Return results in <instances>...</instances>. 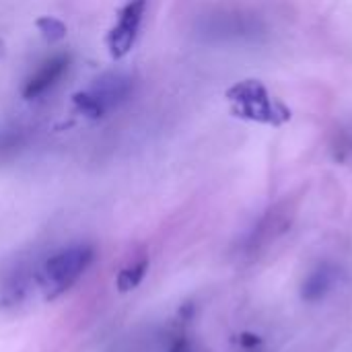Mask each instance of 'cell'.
<instances>
[{
	"instance_id": "obj_1",
	"label": "cell",
	"mask_w": 352,
	"mask_h": 352,
	"mask_svg": "<svg viewBox=\"0 0 352 352\" xmlns=\"http://www.w3.org/2000/svg\"><path fill=\"white\" fill-rule=\"evenodd\" d=\"M93 260L95 250L87 243H76L50 256L37 272V285L43 291V299L54 301L64 295L87 272Z\"/></svg>"
},
{
	"instance_id": "obj_7",
	"label": "cell",
	"mask_w": 352,
	"mask_h": 352,
	"mask_svg": "<svg viewBox=\"0 0 352 352\" xmlns=\"http://www.w3.org/2000/svg\"><path fill=\"white\" fill-rule=\"evenodd\" d=\"M146 270H148V260H146V258H142V260H138V262L126 266V268L118 274V280H116L118 291H120V293H130V291H134V289L142 283V278L146 276Z\"/></svg>"
},
{
	"instance_id": "obj_8",
	"label": "cell",
	"mask_w": 352,
	"mask_h": 352,
	"mask_svg": "<svg viewBox=\"0 0 352 352\" xmlns=\"http://www.w3.org/2000/svg\"><path fill=\"white\" fill-rule=\"evenodd\" d=\"M37 29L47 41H60L66 37V25L56 16H41L37 21Z\"/></svg>"
},
{
	"instance_id": "obj_4",
	"label": "cell",
	"mask_w": 352,
	"mask_h": 352,
	"mask_svg": "<svg viewBox=\"0 0 352 352\" xmlns=\"http://www.w3.org/2000/svg\"><path fill=\"white\" fill-rule=\"evenodd\" d=\"M144 10H146V0H128L124 4L116 25L107 33V50L111 58H124L134 47Z\"/></svg>"
},
{
	"instance_id": "obj_6",
	"label": "cell",
	"mask_w": 352,
	"mask_h": 352,
	"mask_svg": "<svg viewBox=\"0 0 352 352\" xmlns=\"http://www.w3.org/2000/svg\"><path fill=\"white\" fill-rule=\"evenodd\" d=\"M334 283H336V270H334L332 266L324 264V266L316 268V270L305 278V283H303V287H301V297H303L307 303L322 301V299L330 293V289L334 287Z\"/></svg>"
},
{
	"instance_id": "obj_5",
	"label": "cell",
	"mask_w": 352,
	"mask_h": 352,
	"mask_svg": "<svg viewBox=\"0 0 352 352\" xmlns=\"http://www.w3.org/2000/svg\"><path fill=\"white\" fill-rule=\"evenodd\" d=\"M70 60H72L70 54H54L52 58L41 62L39 68L25 80L23 97L33 101V99L43 97L47 91H52L62 80V76L68 72Z\"/></svg>"
},
{
	"instance_id": "obj_2",
	"label": "cell",
	"mask_w": 352,
	"mask_h": 352,
	"mask_svg": "<svg viewBox=\"0 0 352 352\" xmlns=\"http://www.w3.org/2000/svg\"><path fill=\"white\" fill-rule=\"evenodd\" d=\"M227 99L231 103V111L248 122L283 126L291 120V109L272 97L268 89L254 78L235 82L231 89H227Z\"/></svg>"
},
{
	"instance_id": "obj_13",
	"label": "cell",
	"mask_w": 352,
	"mask_h": 352,
	"mask_svg": "<svg viewBox=\"0 0 352 352\" xmlns=\"http://www.w3.org/2000/svg\"><path fill=\"white\" fill-rule=\"evenodd\" d=\"M248 352H254V349H252V351H248Z\"/></svg>"
},
{
	"instance_id": "obj_10",
	"label": "cell",
	"mask_w": 352,
	"mask_h": 352,
	"mask_svg": "<svg viewBox=\"0 0 352 352\" xmlns=\"http://www.w3.org/2000/svg\"><path fill=\"white\" fill-rule=\"evenodd\" d=\"M239 344H241L245 351H252V349H256V346L262 344V338L256 336V334H241V336H239Z\"/></svg>"
},
{
	"instance_id": "obj_9",
	"label": "cell",
	"mask_w": 352,
	"mask_h": 352,
	"mask_svg": "<svg viewBox=\"0 0 352 352\" xmlns=\"http://www.w3.org/2000/svg\"><path fill=\"white\" fill-rule=\"evenodd\" d=\"M23 144V132L21 130H2L0 132V155L14 153Z\"/></svg>"
},
{
	"instance_id": "obj_11",
	"label": "cell",
	"mask_w": 352,
	"mask_h": 352,
	"mask_svg": "<svg viewBox=\"0 0 352 352\" xmlns=\"http://www.w3.org/2000/svg\"><path fill=\"white\" fill-rule=\"evenodd\" d=\"M169 352H194V349H192V344L188 342V338L179 336V338H175L173 344L169 346Z\"/></svg>"
},
{
	"instance_id": "obj_3",
	"label": "cell",
	"mask_w": 352,
	"mask_h": 352,
	"mask_svg": "<svg viewBox=\"0 0 352 352\" xmlns=\"http://www.w3.org/2000/svg\"><path fill=\"white\" fill-rule=\"evenodd\" d=\"M132 91H134V78L130 74L107 72L99 76L89 89L78 91L72 97V101L82 116L91 120H99L109 111L118 109L132 95Z\"/></svg>"
},
{
	"instance_id": "obj_12",
	"label": "cell",
	"mask_w": 352,
	"mask_h": 352,
	"mask_svg": "<svg viewBox=\"0 0 352 352\" xmlns=\"http://www.w3.org/2000/svg\"><path fill=\"white\" fill-rule=\"evenodd\" d=\"M2 52H4V43L0 41V56H2Z\"/></svg>"
}]
</instances>
